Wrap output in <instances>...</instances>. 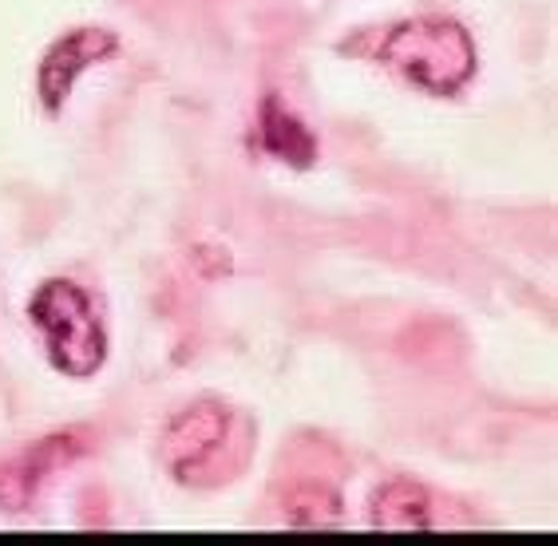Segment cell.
I'll return each instance as SVG.
<instances>
[{
    "label": "cell",
    "instance_id": "obj_2",
    "mask_svg": "<svg viewBox=\"0 0 558 546\" xmlns=\"http://www.w3.org/2000/svg\"><path fill=\"white\" fill-rule=\"evenodd\" d=\"M28 317L40 325L48 361L68 376H92L108 361V332L96 313V301L75 281H48L28 305Z\"/></svg>",
    "mask_w": 558,
    "mask_h": 546
},
{
    "label": "cell",
    "instance_id": "obj_5",
    "mask_svg": "<svg viewBox=\"0 0 558 546\" xmlns=\"http://www.w3.org/2000/svg\"><path fill=\"white\" fill-rule=\"evenodd\" d=\"M258 139L269 155L293 162V167H310V162L317 159V139H313L310 128H305L290 108H281V99H266V104H262Z\"/></svg>",
    "mask_w": 558,
    "mask_h": 546
},
{
    "label": "cell",
    "instance_id": "obj_1",
    "mask_svg": "<svg viewBox=\"0 0 558 546\" xmlns=\"http://www.w3.org/2000/svg\"><path fill=\"white\" fill-rule=\"evenodd\" d=\"M376 56L428 96H456L480 64L468 28L456 21H440V16L404 21L397 28H388Z\"/></svg>",
    "mask_w": 558,
    "mask_h": 546
},
{
    "label": "cell",
    "instance_id": "obj_4",
    "mask_svg": "<svg viewBox=\"0 0 558 546\" xmlns=\"http://www.w3.org/2000/svg\"><path fill=\"white\" fill-rule=\"evenodd\" d=\"M116 52V36L104 28H80V33L64 36L52 44V52L44 56L40 64V99L48 111H60V104L68 99L72 84L80 80L84 68H92L96 60H108Z\"/></svg>",
    "mask_w": 558,
    "mask_h": 546
},
{
    "label": "cell",
    "instance_id": "obj_7",
    "mask_svg": "<svg viewBox=\"0 0 558 546\" xmlns=\"http://www.w3.org/2000/svg\"><path fill=\"white\" fill-rule=\"evenodd\" d=\"M286 514L301 526H329L341 519V503H337V495L325 492V487H305V492H298L290 499Z\"/></svg>",
    "mask_w": 558,
    "mask_h": 546
},
{
    "label": "cell",
    "instance_id": "obj_3",
    "mask_svg": "<svg viewBox=\"0 0 558 546\" xmlns=\"http://www.w3.org/2000/svg\"><path fill=\"white\" fill-rule=\"evenodd\" d=\"M226 444H230V412L206 400L171 420L159 451L167 472L179 483H203V472L218 460V451H226Z\"/></svg>",
    "mask_w": 558,
    "mask_h": 546
},
{
    "label": "cell",
    "instance_id": "obj_6",
    "mask_svg": "<svg viewBox=\"0 0 558 546\" xmlns=\"http://www.w3.org/2000/svg\"><path fill=\"white\" fill-rule=\"evenodd\" d=\"M376 526L385 531H428L432 526V499L412 483H392L376 495L373 503Z\"/></svg>",
    "mask_w": 558,
    "mask_h": 546
}]
</instances>
